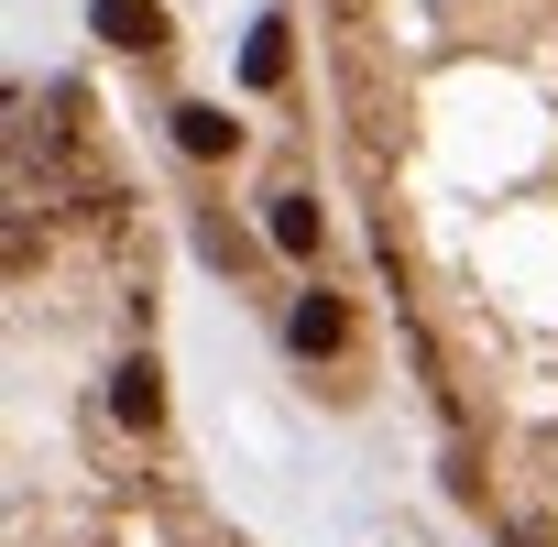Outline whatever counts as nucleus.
Instances as JSON below:
<instances>
[{
    "mask_svg": "<svg viewBox=\"0 0 558 547\" xmlns=\"http://www.w3.org/2000/svg\"><path fill=\"white\" fill-rule=\"evenodd\" d=\"M110 405H121L132 427H154V416H165V384H154V362H132V373L110 384Z\"/></svg>",
    "mask_w": 558,
    "mask_h": 547,
    "instance_id": "obj_2",
    "label": "nucleus"
},
{
    "mask_svg": "<svg viewBox=\"0 0 558 547\" xmlns=\"http://www.w3.org/2000/svg\"><path fill=\"white\" fill-rule=\"evenodd\" d=\"M296 351H340V307H329V296L296 307Z\"/></svg>",
    "mask_w": 558,
    "mask_h": 547,
    "instance_id": "obj_5",
    "label": "nucleus"
},
{
    "mask_svg": "<svg viewBox=\"0 0 558 547\" xmlns=\"http://www.w3.org/2000/svg\"><path fill=\"white\" fill-rule=\"evenodd\" d=\"M263 230H274V252H318V208H307V197H274Z\"/></svg>",
    "mask_w": 558,
    "mask_h": 547,
    "instance_id": "obj_3",
    "label": "nucleus"
},
{
    "mask_svg": "<svg viewBox=\"0 0 558 547\" xmlns=\"http://www.w3.org/2000/svg\"><path fill=\"white\" fill-rule=\"evenodd\" d=\"M99 34H110V45H154V34H165V23H154V12H143V0H99Z\"/></svg>",
    "mask_w": 558,
    "mask_h": 547,
    "instance_id": "obj_4",
    "label": "nucleus"
},
{
    "mask_svg": "<svg viewBox=\"0 0 558 547\" xmlns=\"http://www.w3.org/2000/svg\"><path fill=\"white\" fill-rule=\"evenodd\" d=\"M175 143L186 154H241V121L230 110H175Z\"/></svg>",
    "mask_w": 558,
    "mask_h": 547,
    "instance_id": "obj_1",
    "label": "nucleus"
},
{
    "mask_svg": "<svg viewBox=\"0 0 558 547\" xmlns=\"http://www.w3.org/2000/svg\"><path fill=\"white\" fill-rule=\"evenodd\" d=\"M241 77H252V88H274V77H286V34H274V23L252 34V56H241Z\"/></svg>",
    "mask_w": 558,
    "mask_h": 547,
    "instance_id": "obj_6",
    "label": "nucleus"
}]
</instances>
